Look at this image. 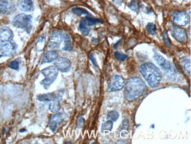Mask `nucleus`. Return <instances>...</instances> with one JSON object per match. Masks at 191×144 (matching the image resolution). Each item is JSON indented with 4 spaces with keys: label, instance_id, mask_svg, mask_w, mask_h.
Segmentation results:
<instances>
[{
    "label": "nucleus",
    "instance_id": "nucleus-1",
    "mask_svg": "<svg viewBox=\"0 0 191 144\" xmlns=\"http://www.w3.org/2000/svg\"><path fill=\"white\" fill-rule=\"evenodd\" d=\"M146 84L139 77H132L128 80L124 90L125 99L132 101L139 98L145 92Z\"/></svg>",
    "mask_w": 191,
    "mask_h": 144
},
{
    "label": "nucleus",
    "instance_id": "nucleus-2",
    "mask_svg": "<svg viewBox=\"0 0 191 144\" xmlns=\"http://www.w3.org/2000/svg\"><path fill=\"white\" fill-rule=\"evenodd\" d=\"M140 72L150 87L155 88L159 85L162 76L159 69L152 63L147 62L140 66Z\"/></svg>",
    "mask_w": 191,
    "mask_h": 144
},
{
    "label": "nucleus",
    "instance_id": "nucleus-3",
    "mask_svg": "<svg viewBox=\"0 0 191 144\" xmlns=\"http://www.w3.org/2000/svg\"><path fill=\"white\" fill-rule=\"evenodd\" d=\"M154 59L157 65H158L163 70L166 77L171 81H175L176 79L177 74L174 68L171 63L157 53H155Z\"/></svg>",
    "mask_w": 191,
    "mask_h": 144
},
{
    "label": "nucleus",
    "instance_id": "nucleus-4",
    "mask_svg": "<svg viewBox=\"0 0 191 144\" xmlns=\"http://www.w3.org/2000/svg\"><path fill=\"white\" fill-rule=\"evenodd\" d=\"M41 73L45 77V79L40 82V84L45 90H48L57 79L58 70L55 66H50L42 70Z\"/></svg>",
    "mask_w": 191,
    "mask_h": 144
},
{
    "label": "nucleus",
    "instance_id": "nucleus-5",
    "mask_svg": "<svg viewBox=\"0 0 191 144\" xmlns=\"http://www.w3.org/2000/svg\"><path fill=\"white\" fill-rule=\"evenodd\" d=\"M32 17L30 15L20 14L14 18L12 24L18 29L26 30L30 33L32 29Z\"/></svg>",
    "mask_w": 191,
    "mask_h": 144
},
{
    "label": "nucleus",
    "instance_id": "nucleus-6",
    "mask_svg": "<svg viewBox=\"0 0 191 144\" xmlns=\"http://www.w3.org/2000/svg\"><path fill=\"white\" fill-rule=\"evenodd\" d=\"M125 85L124 78L119 75H114L111 77L107 88L108 92H112L121 90Z\"/></svg>",
    "mask_w": 191,
    "mask_h": 144
},
{
    "label": "nucleus",
    "instance_id": "nucleus-7",
    "mask_svg": "<svg viewBox=\"0 0 191 144\" xmlns=\"http://www.w3.org/2000/svg\"><path fill=\"white\" fill-rule=\"evenodd\" d=\"M173 23L179 27H185L190 22V17L185 12L176 11L172 14Z\"/></svg>",
    "mask_w": 191,
    "mask_h": 144
},
{
    "label": "nucleus",
    "instance_id": "nucleus-8",
    "mask_svg": "<svg viewBox=\"0 0 191 144\" xmlns=\"http://www.w3.org/2000/svg\"><path fill=\"white\" fill-rule=\"evenodd\" d=\"M64 33H62L61 32H54L49 40V48L51 49L58 48L61 45L62 43L64 42Z\"/></svg>",
    "mask_w": 191,
    "mask_h": 144
},
{
    "label": "nucleus",
    "instance_id": "nucleus-9",
    "mask_svg": "<svg viewBox=\"0 0 191 144\" xmlns=\"http://www.w3.org/2000/svg\"><path fill=\"white\" fill-rule=\"evenodd\" d=\"M63 94V92L61 91H57L55 92L42 94L38 96V99L41 102H52L54 101H61Z\"/></svg>",
    "mask_w": 191,
    "mask_h": 144
},
{
    "label": "nucleus",
    "instance_id": "nucleus-10",
    "mask_svg": "<svg viewBox=\"0 0 191 144\" xmlns=\"http://www.w3.org/2000/svg\"><path fill=\"white\" fill-rule=\"evenodd\" d=\"M54 65L58 71L63 73L69 72L71 68V61L66 57L57 58L55 60Z\"/></svg>",
    "mask_w": 191,
    "mask_h": 144
},
{
    "label": "nucleus",
    "instance_id": "nucleus-11",
    "mask_svg": "<svg viewBox=\"0 0 191 144\" xmlns=\"http://www.w3.org/2000/svg\"><path fill=\"white\" fill-rule=\"evenodd\" d=\"M172 37L178 42L181 43H186L188 41V36L185 30L179 27L172 28L171 30Z\"/></svg>",
    "mask_w": 191,
    "mask_h": 144
},
{
    "label": "nucleus",
    "instance_id": "nucleus-12",
    "mask_svg": "<svg viewBox=\"0 0 191 144\" xmlns=\"http://www.w3.org/2000/svg\"><path fill=\"white\" fill-rule=\"evenodd\" d=\"M64 119V114L63 113H57L51 117L49 120V128L52 131L55 132L58 126L63 121Z\"/></svg>",
    "mask_w": 191,
    "mask_h": 144
},
{
    "label": "nucleus",
    "instance_id": "nucleus-13",
    "mask_svg": "<svg viewBox=\"0 0 191 144\" xmlns=\"http://www.w3.org/2000/svg\"><path fill=\"white\" fill-rule=\"evenodd\" d=\"M15 51V46L11 41L0 43V53L2 56H8Z\"/></svg>",
    "mask_w": 191,
    "mask_h": 144
},
{
    "label": "nucleus",
    "instance_id": "nucleus-14",
    "mask_svg": "<svg viewBox=\"0 0 191 144\" xmlns=\"http://www.w3.org/2000/svg\"><path fill=\"white\" fill-rule=\"evenodd\" d=\"M13 37V32L9 27L5 26L0 29V43L11 41Z\"/></svg>",
    "mask_w": 191,
    "mask_h": 144
},
{
    "label": "nucleus",
    "instance_id": "nucleus-15",
    "mask_svg": "<svg viewBox=\"0 0 191 144\" xmlns=\"http://www.w3.org/2000/svg\"><path fill=\"white\" fill-rule=\"evenodd\" d=\"M19 9L24 12H31L34 10V4L31 0H22L18 3Z\"/></svg>",
    "mask_w": 191,
    "mask_h": 144
},
{
    "label": "nucleus",
    "instance_id": "nucleus-16",
    "mask_svg": "<svg viewBox=\"0 0 191 144\" xmlns=\"http://www.w3.org/2000/svg\"><path fill=\"white\" fill-rule=\"evenodd\" d=\"M58 58V53L54 50H50L46 52L42 57V64L51 63Z\"/></svg>",
    "mask_w": 191,
    "mask_h": 144
},
{
    "label": "nucleus",
    "instance_id": "nucleus-17",
    "mask_svg": "<svg viewBox=\"0 0 191 144\" xmlns=\"http://www.w3.org/2000/svg\"><path fill=\"white\" fill-rule=\"evenodd\" d=\"M79 30L81 32V33L85 36H88L89 35L90 29L88 27V26L87 24L85 18H83L80 21Z\"/></svg>",
    "mask_w": 191,
    "mask_h": 144
},
{
    "label": "nucleus",
    "instance_id": "nucleus-18",
    "mask_svg": "<svg viewBox=\"0 0 191 144\" xmlns=\"http://www.w3.org/2000/svg\"><path fill=\"white\" fill-rule=\"evenodd\" d=\"M181 63L184 71L189 76H191V60L188 57H183Z\"/></svg>",
    "mask_w": 191,
    "mask_h": 144
},
{
    "label": "nucleus",
    "instance_id": "nucleus-19",
    "mask_svg": "<svg viewBox=\"0 0 191 144\" xmlns=\"http://www.w3.org/2000/svg\"><path fill=\"white\" fill-rule=\"evenodd\" d=\"M72 49L71 41L70 37L66 33H64V46L63 47V50L65 51H71Z\"/></svg>",
    "mask_w": 191,
    "mask_h": 144
},
{
    "label": "nucleus",
    "instance_id": "nucleus-20",
    "mask_svg": "<svg viewBox=\"0 0 191 144\" xmlns=\"http://www.w3.org/2000/svg\"><path fill=\"white\" fill-rule=\"evenodd\" d=\"M113 127V122L111 120H108L102 125L101 126V132L102 133H109L111 131Z\"/></svg>",
    "mask_w": 191,
    "mask_h": 144
},
{
    "label": "nucleus",
    "instance_id": "nucleus-21",
    "mask_svg": "<svg viewBox=\"0 0 191 144\" xmlns=\"http://www.w3.org/2000/svg\"><path fill=\"white\" fill-rule=\"evenodd\" d=\"M51 102V103L50 104V106H49L50 110L51 112L54 113L58 112L61 108L60 101H54Z\"/></svg>",
    "mask_w": 191,
    "mask_h": 144
},
{
    "label": "nucleus",
    "instance_id": "nucleus-22",
    "mask_svg": "<svg viewBox=\"0 0 191 144\" xmlns=\"http://www.w3.org/2000/svg\"><path fill=\"white\" fill-rule=\"evenodd\" d=\"M45 35H42L41 36L39 39L36 42V50L38 51H42L44 48V45H45Z\"/></svg>",
    "mask_w": 191,
    "mask_h": 144
},
{
    "label": "nucleus",
    "instance_id": "nucleus-23",
    "mask_svg": "<svg viewBox=\"0 0 191 144\" xmlns=\"http://www.w3.org/2000/svg\"><path fill=\"white\" fill-rule=\"evenodd\" d=\"M146 30L149 34L153 36H155L157 33V26L154 23H148L146 26Z\"/></svg>",
    "mask_w": 191,
    "mask_h": 144
},
{
    "label": "nucleus",
    "instance_id": "nucleus-24",
    "mask_svg": "<svg viewBox=\"0 0 191 144\" xmlns=\"http://www.w3.org/2000/svg\"><path fill=\"white\" fill-rule=\"evenodd\" d=\"M120 117L119 113L116 110H112L108 113L107 115L106 119L108 120H111L112 122H115L117 121Z\"/></svg>",
    "mask_w": 191,
    "mask_h": 144
},
{
    "label": "nucleus",
    "instance_id": "nucleus-25",
    "mask_svg": "<svg viewBox=\"0 0 191 144\" xmlns=\"http://www.w3.org/2000/svg\"><path fill=\"white\" fill-rule=\"evenodd\" d=\"M72 11L75 14H76L78 16H80V15H84H84H90L89 12L86 10L82 8H78V7L74 8H72Z\"/></svg>",
    "mask_w": 191,
    "mask_h": 144
},
{
    "label": "nucleus",
    "instance_id": "nucleus-26",
    "mask_svg": "<svg viewBox=\"0 0 191 144\" xmlns=\"http://www.w3.org/2000/svg\"><path fill=\"white\" fill-rule=\"evenodd\" d=\"M85 20H86V21H87V24H88V26H93L95 25L98 23L101 22L99 19L94 18H93V17H90V16L86 17Z\"/></svg>",
    "mask_w": 191,
    "mask_h": 144
},
{
    "label": "nucleus",
    "instance_id": "nucleus-27",
    "mask_svg": "<svg viewBox=\"0 0 191 144\" xmlns=\"http://www.w3.org/2000/svg\"><path fill=\"white\" fill-rule=\"evenodd\" d=\"M114 55L115 56V57L119 60L121 62H123L124 60H125L127 59H128V56L126 54H122L119 51H116L115 53H114Z\"/></svg>",
    "mask_w": 191,
    "mask_h": 144
},
{
    "label": "nucleus",
    "instance_id": "nucleus-28",
    "mask_svg": "<svg viewBox=\"0 0 191 144\" xmlns=\"http://www.w3.org/2000/svg\"><path fill=\"white\" fill-rule=\"evenodd\" d=\"M128 7H129V8L130 10H132V11H136L138 10V8H139V4H138V2L136 1H135V0H133V1H132L130 2V3L129 4Z\"/></svg>",
    "mask_w": 191,
    "mask_h": 144
},
{
    "label": "nucleus",
    "instance_id": "nucleus-29",
    "mask_svg": "<svg viewBox=\"0 0 191 144\" xmlns=\"http://www.w3.org/2000/svg\"><path fill=\"white\" fill-rule=\"evenodd\" d=\"M9 68L14 70H18L19 69V63L17 61H12L9 63Z\"/></svg>",
    "mask_w": 191,
    "mask_h": 144
},
{
    "label": "nucleus",
    "instance_id": "nucleus-30",
    "mask_svg": "<svg viewBox=\"0 0 191 144\" xmlns=\"http://www.w3.org/2000/svg\"><path fill=\"white\" fill-rule=\"evenodd\" d=\"M163 40H164V42L165 43V44L169 46V47H171V42L168 38V35H167V33H166V30H164L163 31Z\"/></svg>",
    "mask_w": 191,
    "mask_h": 144
},
{
    "label": "nucleus",
    "instance_id": "nucleus-31",
    "mask_svg": "<svg viewBox=\"0 0 191 144\" xmlns=\"http://www.w3.org/2000/svg\"><path fill=\"white\" fill-rule=\"evenodd\" d=\"M85 123V120L83 117H79L77 121V128L80 129L82 128Z\"/></svg>",
    "mask_w": 191,
    "mask_h": 144
},
{
    "label": "nucleus",
    "instance_id": "nucleus-32",
    "mask_svg": "<svg viewBox=\"0 0 191 144\" xmlns=\"http://www.w3.org/2000/svg\"><path fill=\"white\" fill-rule=\"evenodd\" d=\"M129 126V120H128L127 119H124L122 122V127H121V129L122 130H127L128 129Z\"/></svg>",
    "mask_w": 191,
    "mask_h": 144
},
{
    "label": "nucleus",
    "instance_id": "nucleus-33",
    "mask_svg": "<svg viewBox=\"0 0 191 144\" xmlns=\"http://www.w3.org/2000/svg\"><path fill=\"white\" fill-rule=\"evenodd\" d=\"M9 6V2L8 0H0V7H8Z\"/></svg>",
    "mask_w": 191,
    "mask_h": 144
},
{
    "label": "nucleus",
    "instance_id": "nucleus-34",
    "mask_svg": "<svg viewBox=\"0 0 191 144\" xmlns=\"http://www.w3.org/2000/svg\"><path fill=\"white\" fill-rule=\"evenodd\" d=\"M90 60H91V61L92 62L93 64L95 66H96V67H98L97 62H96L95 58V57H94V56L93 54H91V56H90Z\"/></svg>",
    "mask_w": 191,
    "mask_h": 144
},
{
    "label": "nucleus",
    "instance_id": "nucleus-35",
    "mask_svg": "<svg viewBox=\"0 0 191 144\" xmlns=\"http://www.w3.org/2000/svg\"><path fill=\"white\" fill-rule=\"evenodd\" d=\"M123 1H124V0H113L114 3L117 5H119L121 4Z\"/></svg>",
    "mask_w": 191,
    "mask_h": 144
},
{
    "label": "nucleus",
    "instance_id": "nucleus-36",
    "mask_svg": "<svg viewBox=\"0 0 191 144\" xmlns=\"http://www.w3.org/2000/svg\"><path fill=\"white\" fill-rule=\"evenodd\" d=\"M121 41H122V40H120V41H119L118 42H117V44H115L114 45V48H117V47H118L119 46V44H120L121 43L120 42H121Z\"/></svg>",
    "mask_w": 191,
    "mask_h": 144
},
{
    "label": "nucleus",
    "instance_id": "nucleus-37",
    "mask_svg": "<svg viewBox=\"0 0 191 144\" xmlns=\"http://www.w3.org/2000/svg\"><path fill=\"white\" fill-rule=\"evenodd\" d=\"M118 144H125V141L124 140H119L118 141H117Z\"/></svg>",
    "mask_w": 191,
    "mask_h": 144
},
{
    "label": "nucleus",
    "instance_id": "nucleus-38",
    "mask_svg": "<svg viewBox=\"0 0 191 144\" xmlns=\"http://www.w3.org/2000/svg\"><path fill=\"white\" fill-rule=\"evenodd\" d=\"M26 131V130L25 129H23L21 130V131H20V132H23V131Z\"/></svg>",
    "mask_w": 191,
    "mask_h": 144
},
{
    "label": "nucleus",
    "instance_id": "nucleus-39",
    "mask_svg": "<svg viewBox=\"0 0 191 144\" xmlns=\"http://www.w3.org/2000/svg\"><path fill=\"white\" fill-rule=\"evenodd\" d=\"M66 144H71V143L69 142V143H66Z\"/></svg>",
    "mask_w": 191,
    "mask_h": 144
},
{
    "label": "nucleus",
    "instance_id": "nucleus-40",
    "mask_svg": "<svg viewBox=\"0 0 191 144\" xmlns=\"http://www.w3.org/2000/svg\"><path fill=\"white\" fill-rule=\"evenodd\" d=\"M1 57V55H0V57Z\"/></svg>",
    "mask_w": 191,
    "mask_h": 144
}]
</instances>
